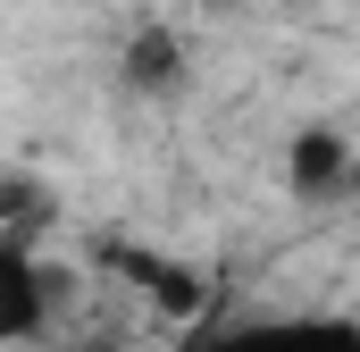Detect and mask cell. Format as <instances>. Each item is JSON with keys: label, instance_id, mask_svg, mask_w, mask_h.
I'll list each match as a JSON object with an SVG mask.
<instances>
[{"label": "cell", "instance_id": "cell-2", "mask_svg": "<svg viewBox=\"0 0 360 352\" xmlns=\"http://www.w3.org/2000/svg\"><path fill=\"white\" fill-rule=\"evenodd\" d=\"M42 310H51V277L34 260V244L25 235H0V352L25 344L42 327Z\"/></svg>", "mask_w": 360, "mask_h": 352}, {"label": "cell", "instance_id": "cell-4", "mask_svg": "<svg viewBox=\"0 0 360 352\" xmlns=\"http://www.w3.org/2000/svg\"><path fill=\"white\" fill-rule=\"evenodd\" d=\"M293 176H302L310 193L344 184V176H352V143H344L335 126H310V134H293Z\"/></svg>", "mask_w": 360, "mask_h": 352}, {"label": "cell", "instance_id": "cell-3", "mask_svg": "<svg viewBox=\"0 0 360 352\" xmlns=\"http://www.w3.org/2000/svg\"><path fill=\"white\" fill-rule=\"evenodd\" d=\"M117 268H126V277H134V285H143V294L160 302V319H193V310H201V294H210V285H201L193 268L151 260V252H117Z\"/></svg>", "mask_w": 360, "mask_h": 352}, {"label": "cell", "instance_id": "cell-5", "mask_svg": "<svg viewBox=\"0 0 360 352\" xmlns=\"http://www.w3.org/2000/svg\"><path fill=\"white\" fill-rule=\"evenodd\" d=\"M76 352H117V344H76Z\"/></svg>", "mask_w": 360, "mask_h": 352}, {"label": "cell", "instance_id": "cell-1", "mask_svg": "<svg viewBox=\"0 0 360 352\" xmlns=\"http://www.w3.org/2000/svg\"><path fill=\"white\" fill-rule=\"evenodd\" d=\"M193 352H360V327L335 310H302V319H235Z\"/></svg>", "mask_w": 360, "mask_h": 352}]
</instances>
